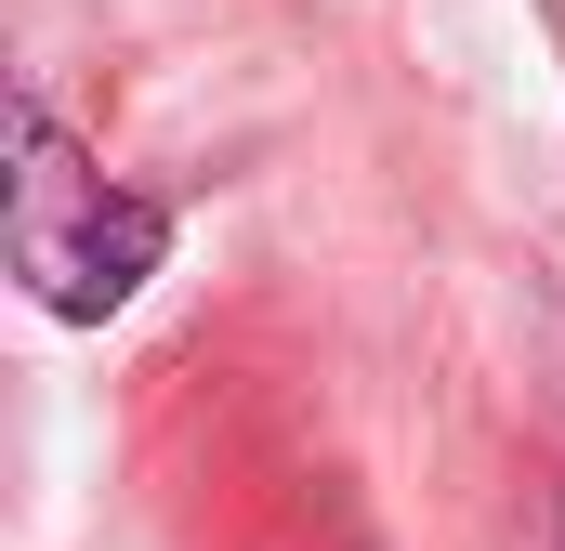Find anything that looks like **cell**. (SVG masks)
Segmentation results:
<instances>
[{
	"label": "cell",
	"instance_id": "cell-1",
	"mask_svg": "<svg viewBox=\"0 0 565 551\" xmlns=\"http://www.w3.org/2000/svg\"><path fill=\"white\" fill-rule=\"evenodd\" d=\"M171 263V210L106 184L53 106H13V276L66 315V328H106L145 276Z\"/></svg>",
	"mask_w": 565,
	"mask_h": 551
}]
</instances>
